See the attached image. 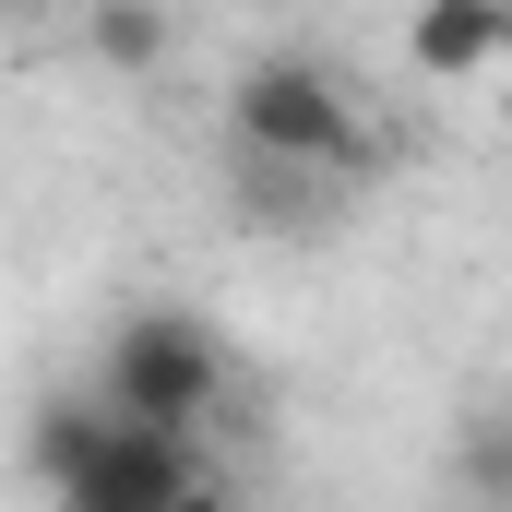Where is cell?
Here are the masks:
<instances>
[{
    "label": "cell",
    "instance_id": "6da1fadb",
    "mask_svg": "<svg viewBox=\"0 0 512 512\" xmlns=\"http://www.w3.org/2000/svg\"><path fill=\"white\" fill-rule=\"evenodd\" d=\"M36 489L60 512H203L227 501V477L203 465V429H155L131 405H36V441H24Z\"/></svg>",
    "mask_w": 512,
    "mask_h": 512
},
{
    "label": "cell",
    "instance_id": "7a4b0ae2",
    "mask_svg": "<svg viewBox=\"0 0 512 512\" xmlns=\"http://www.w3.org/2000/svg\"><path fill=\"white\" fill-rule=\"evenodd\" d=\"M227 143L286 155V167H322V179H370V167H382V131L358 120V96H346L310 48H262L251 72L227 84Z\"/></svg>",
    "mask_w": 512,
    "mask_h": 512
},
{
    "label": "cell",
    "instance_id": "3957f363",
    "mask_svg": "<svg viewBox=\"0 0 512 512\" xmlns=\"http://www.w3.org/2000/svg\"><path fill=\"white\" fill-rule=\"evenodd\" d=\"M96 393L131 405V417H155V429H215L227 393H239V358H227V334H215L203 310L143 298V310H120V334H108V358H96Z\"/></svg>",
    "mask_w": 512,
    "mask_h": 512
},
{
    "label": "cell",
    "instance_id": "277c9868",
    "mask_svg": "<svg viewBox=\"0 0 512 512\" xmlns=\"http://www.w3.org/2000/svg\"><path fill=\"white\" fill-rule=\"evenodd\" d=\"M512 60V0H417L405 12V72L417 84H477Z\"/></svg>",
    "mask_w": 512,
    "mask_h": 512
},
{
    "label": "cell",
    "instance_id": "5b68a950",
    "mask_svg": "<svg viewBox=\"0 0 512 512\" xmlns=\"http://www.w3.org/2000/svg\"><path fill=\"white\" fill-rule=\"evenodd\" d=\"M84 48H96V72H131L143 84V72H167V12L155 0H96L84 12Z\"/></svg>",
    "mask_w": 512,
    "mask_h": 512
},
{
    "label": "cell",
    "instance_id": "8992f818",
    "mask_svg": "<svg viewBox=\"0 0 512 512\" xmlns=\"http://www.w3.org/2000/svg\"><path fill=\"white\" fill-rule=\"evenodd\" d=\"M453 489H477V501H512V405H465V429H453V465H441Z\"/></svg>",
    "mask_w": 512,
    "mask_h": 512
}]
</instances>
